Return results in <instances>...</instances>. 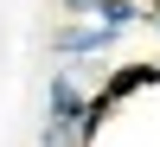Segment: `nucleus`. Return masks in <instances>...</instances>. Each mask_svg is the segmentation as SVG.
<instances>
[{
  "label": "nucleus",
  "mask_w": 160,
  "mask_h": 147,
  "mask_svg": "<svg viewBox=\"0 0 160 147\" xmlns=\"http://www.w3.org/2000/svg\"><path fill=\"white\" fill-rule=\"evenodd\" d=\"M115 38H122L115 26H64L51 45H58V58H96V51H109Z\"/></svg>",
  "instance_id": "f257e3e1"
},
{
  "label": "nucleus",
  "mask_w": 160,
  "mask_h": 147,
  "mask_svg": "<svg viewBox=\"0 0 160 147\" xmlns=\"http://www.w3.org/2000/svg\"><path fill=\"white\" fill-rule=\"evenodd\" d=\"M83 109H90V96H83V90H77L71 77L58 71V77H51V115H64V122H77Z\"/></svg>",
  "instance_id": "f03ea898"
},
{
  "label": "nucleus",
  "mask_w": 160,
  "mask_h": 147,
  "mask_svg": "<svg viewBox=\"0 0 160 147\" xmlns=\"http://www.w3.org/2000/svg\"><path fill=\"white\" fill-rule=\"evenodd\" d=\"M64 13L71 19H90V13H102V0H64Z\"/></svg>",
  "instance_id": "7ed1b4c3"
}]
</instances>
